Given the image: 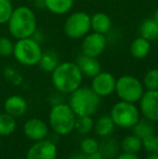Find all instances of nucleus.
<instances>
[{"label":"nucleus","instance_id":"bb28decb","mask_svg":"<svg viewBox=\"0 0 158 159\" xmlns=\"http://www.w3.org/2000/svg\"><path fill=\"white\" fill-rule=\"evenodd\" d=\"M80 149H81L82 154H84V155H91V154L99 152L100 144L95 139L87 136L80 142Z\"/></svg>","mask_w":158,"mask_h":159},{"label":"nucleus","instance_id":"ddd939ff","mask_svg":"<svg viewBox=\"0 0 158 159\" xmlns=\"http://www.w3.org/2000/svg\"><path fill=\"white\" fill-rule=\"evenodd\" d=\"M23 131L26 138L37 142L47 139L49 134V128L43 120L39 118H30L25 121Z\"/></svg>","mask_w":158,"mask_h":159},{"label":"nucleus","instance_id":"393cba45","mask_svg":"<svg viewBox=\"0 0 158 159\" xmlns=\"http://www.w3.org/2000/svg\"><path fill=\"white\" fill-rule=\"evenodd\" d=\"M133 128V134H135L137 136H139L141 140H143L144 138L154 134V128H153L152 121L150 120H139Z\"/></svg>","mask_w":158,"mask_h":159},{"label":"nucleus","instance_id":"f03ea898","mask_svg":"<svg viewBox=\"0 0 158 159\" xmlns=\"http://www.w3.org/2000/svg\"><path fill=\"white\" fill-rule=\"evenodd\" d=\"M8 28L15 39L33 37L37 30V19L35 12L26 6L14 8L8 22Z\"/></svg>","mask_w":158,"mask_h":159},{"label":"nucleus","instance_id":"f3484780","mask_svg":"<svg viewBox=\"0 0 158 159\" xmlns=\"http://www.w3.org/2000/svg\"><path fill=\"white\" fill-rule=\"evenodd\" d=\"M151 49H152L151 41L146 40L145 38L141 37V36H139V37H137L130 43L129 50H130V54L134 59L143 60L150 54Z\"/></svg>","mask_w":158,"mask_h":159},{"label":"nucleus","instance_id":"a211bd4d","mask_svg":"<svg viewBox=\"0 0 158 159\" xmlns=\"http://www.w3.org/2000/svg\"><path fill=\"white\" fill-rule=\"evenodd\" d=\"M43 7L55 15H64L70 12L74 0H43Z\"/></svg>","mask_w":158,"mask_h":159},{"label":"nucleus","instance_id":"7ed1b4c3","mask_svg":"<svg viewBox=\"0 0 158 159\" xmlns=\"http://www.w3.org/2000/svg\"><path fill=\"white\" fill-rule=\"evenodd\" d=\"M101 104V98L89 87L80 86L70 93L68 105L76 116H91L97 111Z\"/></svg>","mask_w":158,"mask_h":159},{"label":"nucleus","instance_id":"423d86ee","mask_svg":"<svg viewBox=\"0 0 158 159\" xmlns=\"http://www.w3.org/2000/svg\"><path fill=\"white\" fill-rule=\"evenodd\" d=\"M110 116L115 126L122 129H128L132 128L140 120V111L134 103L120 101L112 107Z\"/></svg>","mask_w":158,"mask_h":159},{"label":"nucleus","instance_id":"5701e85b","mask_svg":"<svg viewBox=\"0 0 158 159\" xmlns=\"http://www.w3.org/2000/svg\"><path fill=\"white\" fill-rule=\"evenodd\" d=\"M16 129L15 117L7 114L6 111L0 114V136H8Z\"/></svg>","mask_w":158,"mask_h":159},{"label":"nucleus","instance_id":"4468645a","mask_svg":"<svg viewBox=\"0 0 158 159\" xmlns=\"http://www.w3.org/2000/svg\"><path fill=\"white\" fill-rule=\"evenodd\" d=\"M77 66L79 67L82 76L88 78H93L102 71L101 64L97 61V57H88L86 54H80L76 61Z\"/></svg>","mask_w":158,"mask_h":159},{"label":"nucleus","instance_id":"f8f14e48","mask_svg":"<svg viewBox=\"0 0 158 159\" xmlns=\"http://www.w3.org/2000/svg\"><path fill=\"white\" fill-rule=\"evenodd\" d=\"M140 113L150 121H158V91H144L140 98Z\"/></svg>","mask_w":158,"mask_h":159},{"label":"nucleus","instance_id":"1a4fd4ad","mask_svg":"<svg viewBox=\"0 0 158 159\" xmlns=\"http://www.w3.org/2000/svg\"><path fill=\"white\" fill-rule=\"evenodd\" d=\"M106 47H107V38L103 34L90 32L82 38V54H86L88 57H99L105 51Z\"/></svg>","mask_w":158,"mask_h":159},{"label":"nucleus","instance_id":"ea45409f","mask_svg":"<svg viewBox=\"0 0 158 159\" xmlns=\"http://www.w3.org/2000/svg\"><path fill=\"white\" fill-rule=\"evenodd\" d=\"M157 42H158V39H157Z\"/></svg>","mask_w":158,"mask_h":159},{"label":"nucleus","instance_id":"c85d7f7f","mask_svg":"<svg viewBox=\"0 0 158 159\" xmlns=\"http://www.w3.org/2000/svg\"><path fill=\"white\" fill-rule=\"evenodd\" d=\"M117 142L113 140H107V142H104L103 145H100V149L99 152L102 154L103 158H113L115 157V155L117 154Z\"/></svg>","mask_w":158,"mask_h":159},{"label":"nucleus","instance_id":"4be33fe9","mask_svg":"<svg viewBox=\"0 0 158 159\" xmlns=\"http://www.w3.org/2000/svg\"><path fill=\"white\" fill-rule=\"evenodd\" d=\"M120 148L124 153L138 154L142 149V140L135 134L127 135L122 139L120 143Z\"/></svg>","mask_w":158,"mask_h":159},{"label":"nucleus","instance_id":"c756f323","mask_svg":"<svg viewBox=\"0 0 158 159\" xmlns=\"http://www.w3.org/2000/svg\"><path fill=\"white\" fill-rule=\"evenodd\" d=\"M142 147L148 152L150 154H157L158 153V136L155 134L146 136L142 140Z\"/></svg>","mask_w":158,"mask_h":159},{"label":"nucleus","instance_id":"39448f33","mask_svg":"<svg viewBox=\"0 0 158 159\" xmlns=\"http://www.w3.org/2000/svg\"><path fill=\"white\" fill-rule=\"evenodd\" d=\"M42 49L39 42L33 37L17 39L14 43L13 57L17 62L25 66H35L38 65L42 54Z\"/></svg>","mask_w":158,"mask_h":159},{"label":"nucleus","instance_id":"dca6fc26","mask_svg":"<svg viewBox=\"0 0 158 159\" xmlns=\"http://www.w3.org/2000/svg\"><path fill=\"white\" fill-rule=\"evenodd\" d=\"M112 28V19L104 12H97L91 15V30L106 35Z\"/></svg>","mask_w":158,"mask_h":159},{"label":"nucleus","instance_id":"9d476101","mask_svg":"<svg viewBox=\"0 0 158 159\" xmlns=\"http://www.w3.org/2000/svg\"><path fill=\"white\" fill-rule=\"evenodd\" d=\"M115 88H116V78L112 73L101 71L92 78L91 89L100 98L113 94L115 92Z\"/></svg>","mask_w":158,"mask_h":159},{"label":"nucleus","instance_id":"20e7f679","mask_svg":"<svg viewBox=\"0 0 158 159\" xmlns=\"http://www.w3.org/2000/svg\"><path fill=\"white\" fill-rule=\"evenodd\" d=\"M76 114L68 104L59 103L52 106L49 114V125L59 135H67L74 131Z\"/></svg>","mask_w":158,"mask_h":159},{"label":"nucleus","instance_id":"a878e982","mask_svg":"<svg viewBox=\"0 0 158 159\" xmlns=\"http://www.w3.org/2000/svg\"><path fill=\"white\" fill-rule=\"evenodd\" d=\"M143 86L147 90L158 91V68H152L145 74L143 79Z\"/></svg>","mask_w":158,"mask_h":159},{"label":"nucleus","instance_id":"e433bc0d","mask_svg":"<svg viewBox=\"0 0 158 159\" xmlns=\"http://www.w3.org/2000/svg\"><path fill=\"white\" fill-rule=\"evenodd\" d=\"M145 159H158V153L157 154H151V155Z\"/></svg>","mask_w":158,"mask_h":159},{"label":"nucleus","instance_id":"7c9ffc66","mask_svg":"<svg viewBox=\"0 0 158 159\" xmlns=\"http://www.w3.org/2000/svg\"><path fill=\"white\" fill-rule=\"evenodd\" d=\"M14 43L7 37H0V57H10L13 55Z\"/></svg>","mask_w":158,"mask_h":159},{"label":"nucleus","instance_id":"58836bf2","mask_svg":"<svg viewBox=\"0 0 158 159\" xmlns=\"http://www.w3.org/2000/svg\"><path fill=\"white\" fill-rule=\"evenodd\" d=\"M0 147H1V141H0Z\"/></svg>","mask_w":158,"mask_h":159},{"label":"nucleus","instance_id":"aec40b11","mask_svg":"<svg viewBox=\"0 0 158 159\" xmlns=\"http://www.w3.org/2000/svg\"><path fill=\"white\" fill-rule=\"evenodd\" d=\"M93 129H94L95 133L97 135L102 136V138H107L108 135H111L114 132L115 124L111 118V116L103 115L94 122Z\"/></svg>","mask_w":158,"mask_h":159},{"label":"nucleus","instance_id":"f704fd0d","mask_svg":"<svg viewBox=\"0 0 158 159\" xmlns=\"http://www.w3.org/2000/svg\"><path fill=\"white\" fill-rule=\"evenodd\" d=\"M153 20H154V21L158 24V8L155 10L154 14H153Z\"/></svg>","mask_w":158,"mask_h":159},{"label":"nucleus","instance_id":"0eeeda50","mask_svg":"<svg viewBox=\"0 0 158 159\" xmlns=\"http://www.w3.org/2000/svg\"><path fill=\"white\" fill-rule=\"evenodd\" d=\"M63 30L70 39H82L91 30V16L84 11L73 12L64 22Z\"/></svg>","mask_w":158,"mask_h":159},{"label":"nucleus","instance_id":"2eb2a0df","mask_svg":"<svg viewBox=\"0 0 158 159\" xmlns=\"http://www.w3.org/2000/svg\"><path fill=\"white\" fill-rule=\"evenodd\" d=\"M4 111L13 117H21L27 111V102L21 95H11L4 101Z\"/></svg>","mask_w":158,"mask_h":159},{"label":"nucleus","instance_id":"412c9836","mask_svg":"<svg viewBox=\"0 0 158 159\" xmlns=\"http://www.w3.org/2000/svg\"><path fill=\"white\" fill-rule=\"evenodd\" d=\"M60 64L59 55L53 51H46L42 52L41 57L39 60V67L44 73H52L56 66Z\"/></svg>","mask_w":158,"mask_h":159},{"label":"nucleus","instance_id":"b1692460","mask_svg":"<svg viewBox=\"0 0 158 159\" xmlns=\"http://www.w3.org/2000/svg\"><path fill=\"white\" fill-rule=\"evenodd\" d=\"M94 127V121H93L91 116H77L75 120V128L77 133L80 135H88Z\"/></svg>","mask_w":158,"mask_h":159},{"label":"nucleus","instance_id":"72a5a7b5","mask_svg":"<svg viewBox=\"0 0 158 159\" xmlns=\"http://www.w3.org/2000/svg\"><path fill=\"white\" fill-rule=\"evenodd\" d=\"M87 157H88V159H104L100 152H97V153H94V154H91V155H87Z\"/></svg>","mask_w":158,"mask_h":159},{"label":"nucleus","instance_id":"f257e3e1","mask_svg":"<svg viewBox=\"0 0 158 159\" xmlns=\"http://www.w3.org/2000/svg\"><path fill=\"white\" fill-rule=\"evenodd\" d=\"M82 76L79 67L74 62H62L51 73V81L55 90L70 94L81 86Z\"/></svg>","mask_w":158,"mask_h":159},{"label":"nucleus","instance_id":"4c0bfd02","mask_svg":"<svg viewBox=\"0 0 158 159\" xmlns=\"http://www.w3.org/2000/svg\"><path fill=\"white\" fill-rule=\"evenodd\" d=\"M15 159H24V158H15Z\"/></svg>","mask_w":158,"mask_h":159},{"label":"nucleus","instance_id":"6ab92c4d","mask_svg":"<svg viewBox=\"0 0 158 159\" xmlns=\"http://www.w3.org/2000/svg\"><path fill=\"white\" fill-rule=\"evenodd\" d=\"M139 34L141 37L145 38L148 41H157L158 39V24L153 17L145 19L139 27Z\"/></svg>","mask_w":158,"mask_h":159},{"label":"nucleus","instance_id":"473e14b6","mask_svg":"<svg viewBox=\"0 0 158 159\" xmlns=\"http://www.w3.org/2000/svg\"><path fill=\"white\" fill-rule=\"evenodd\" d=\"M116 159H140L137 154H129V153H122L116 157Z\"/></svg>","mask_w":158,"mask_h":159},{"label":"nucleus","instance_id":"2f4dec72","mask_svg":"<svg viewBox=\"0 0 158 159\" xmlns=\"http://www.w3.org/2000/svg\"><path fill=\"white\" fill-rule=\"evenodd\" d=\"M4 75H6L7 79L10 80V81L14 84H20L22 82V77L20 76L19 73H16V71L14 70V69L7 68L6 71H4Z\"/></svg>","mask_w":158,"mask_h":159},{"label":"nucleus","instance_id":"9b49d317","mask_svg":"<svg viewBox=\"0 0 158 159\" xmlns=\"http://www.w3.org/2000/svg\"><path fill=\"white\" fill-rule=\"evenodd\" d=\"M57 147L50 140H41L35 142L26 154V159H56Z\"/></svg>","mask_w":158,"mask_h":159},{"label":"nucleus","instance_id":"6e6552de","mask_svg":"<svg viewBox=\"0 0 158 159\" xmlns=\"http://www.w3.org/2000/svg\"><path fill=\"white\" fill-rule=\"evenodd\" d=\"M115 92L121 101L137 103L144 93V86L140 79L131 75H124L116 79Z\"/></svg>","mask_w":158,"mask_h":159},{"label":"nucleus","instance_id":"c9c22d12","mask_svg":"<svg viewBox=\"0 0 158 159\" xmlns=\"http://www.w3.org/2000/svg\"><path fill=\"white\" fill-rule=\"evenodd\" d=\"M70 159H88V157H87V155H82V156H74V157H72Z\"/></svg>","mask_w":158,"mask_h":159},{"label":"nucleus","instance_id":"cd10ccee","mask_svg":"<svg viewBox=\"0 0 158 159\" xmlns=\"http://www.w3.org/2000/svg\"><path fill=\"white\" fill-rule=\"evenodd\" d=\"M14 10L11 0H0V24H6L9 22Z\"/></svg>","mask_w":158,"mask_h":159}]
</instances>
